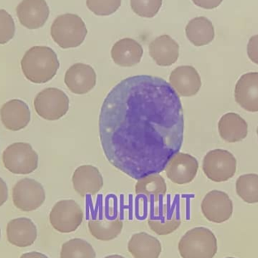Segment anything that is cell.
Here are the masks:
<instances>
[{
    "label": "cell",
    "mask_w": 258,
    "mask_h": 258,
    "mask_svg": "<svg viewBox=\"0 0 258 258\" xmlns=\"http://www.w3.org/2000/svg\"><path fill=\"white\" fill-rule=\"evenodd\" d=\"M180 96L163 79L128 77L106 97L99 133L109 162L135 180L159 174L183 144Z\"/></svg>",
    "instance_id": "obj_1"
},
{
    "label": "cell",
    "mask_w": 258,
    "mask_h": 258,
    "mask_svg": "<svg viewBox=\"0 0 258 258\" xmlns=\"http://www.w3.org/2000/svg\"><path fill=\"white\" fill-rule=\"evenodd\" d=\"M21 64L26 78L36 84L52 80L60 68L57 54L47 46L32 47L24 54Z\"/></svg>",
    "instance_id": "obj_2"
},
{
    "label": "cell",
    "mask_w": 258,
    "mask_h": 258,
    "mask_svg": "<svg viewBox=\"0 0 258 258\" xmlns=\"http://www.w3.org/2000/svg\"><path fill=\"white\" fill-rule=\"evenodd\" d=\"M182 258H213L218 242L213 232L206 227H195L186 232L178 244Z\"/></svg>",
    "instance_id": "obj_3"
},
{
    "label": "cell",
    "mask_w": 258,
    "mask_h": 258,
    "mask_svg": "<svg viewBox=\"0 0 258 258\" xmlns=\"http://www.w3.org/2000/svg\"><path fill=\"white\" fill-rule=\"evenodd\" d=\"M86 24L75 14H64L57 17L51 27L53 40L60 48H71L80 46L87 36Z\"/></svg>",
    "instance_id": "obj_4"
},
{
    "label": "cell",
    "mask_w": 258,
    "mask_h": 258,
    "mask_svg": "<svg viewBox=\"0 0 258 258\" xmlns=\"http://www.w3.org/2000/svg\"><path fill=\"white\" fill-rule=\"evenodd\" d=\"M3 161L6 169L13 174H28L38 168L39 156L30 144L18 142L5 150Z\"/></svg>",
    "instance_id": "obj_5"
},
{
    "label": "cell",
    "mask_w": 258,
    "mask_h": 258,
    "mask_svg": "<svg viewBox=\"0 0 258 258\" xmlns=\"http://www.w3.org/2000/svg\"><path fill=\"white\" fill-rule=\"evenodd\" d=\"M68 95L56 88H48L39 92L34 100L36 113L46 120L54 121L63 117L69 110Z\"/></svg>",
    "instance_id": "obj_6"
},
{
    "label": "cell",
    "mask_w": 258,
    "mask_h": 258,
    "mask_svg": "<svg viewBox=\"0 0 258 258\" xmlns=\"http://www.w3.org/2000/svg\"><path fill=\"white\" fill-rule=\"evenodd\" d=\"M203 168L205 174L212 181H227L236 173V159L227 150H211L203 159Z\"/></svg>",
    "instance_id": "obj_7"
},
{
    "label": "cell",
    "mask_w": 258,
    "mask_h": 258,
    "mask_svg": "<svg viewBox=\"0 0 258 258\" xmlns=\"http://www.w3.org/2000/svg\"><path fill=\"white\" fill-rule=\"evenodd\" d=\"M83 210L74 200L57 202L50 212V223L57 231L69 233L76 231L83 221Z\"/></svg>",
    "instance_id": "obj_8"
},
{
    "label": "cell",
    "mask_w": 258,
    "mask_h": 258,
    "mask_svg": "<svg viewBox=\"0 0 258 258\" xmlns=\"http://www.w3.org/2000/svg\"><path fill=\"white\" fill-rule=\"evenodd\" d=\"M14 205L23 212L39 209L45 200V192L41 183L33 179L19 180L12 190Z\"/></svg>",
    "instance_id": "obj_9"
},
{
    "label": "cell",
    "mask_w": 258,
    "mask_h": 258,
    "mask_svg": "<svg viewBox=\"0 0 258 258\" xmlns=\"http://www.w3.org/2000/svg\"><path fill=\"white\" fill-rule=\"evenodd\" d=\"M202 212L211 222L221 224L231 218L233 202L226 192L212 190L206 194L201 205Z\"/></svg>",
    "instance_id": "obj_10"
},
{
    "label": "cell",
    "mask_w": 258,
    "mask_h": 258,
    "mask_svg": "<svg viewBox=\"0 0 258 258\" xmlns=\"http://www.w3.org/2000/svg\"><path fill=\"white\" fill-rule=\"evenodd\" d=\"M166 175L173 183L179 185L190 183L199 169L197 159L187 153H177L165 167Z\"/></svg>",
    "instance_id": "obj_11"
},
{
    "label": "cell",
    "mask_w": 258,
    "mask_h": 258,
    "mask_svg": "<svg viewBox=\"0 0 258 258\" xmlns=\"http://www.w3.org/2000/svg\"><path fill=\"white\" fill-rule=\"evenodd\" d=\"M181 224L175 207L170 203H161L152 209L148 218L150 228L159 236H166L175 231Z\"/></svg>",
    "instance_id": "obj_12"
},
{
    "label": "cell",
    "mask_w": 258,
    "mask_h": 258,
    "mask_svg": "<svg viewBox=\"0 0 258 258\" xmlns=\"http://www.w3.org/2000/svg\"><path fill=\"white\" fill-rule=\"evenodd\" d=\"M16 12L20 23L30 30L43 27L50 13L45 0H23L17 6Z\"/></svg>",
    "instance_id": "obj_13"
},
{
    "label": "cell",
    "mask_w": 258,
    "mask_h": 258,
    "mask_svg": "<svg viewBox=\"0 0 258 258\" xmlns=\"http://www.w3.org/2000/svg\"><path fill=\"white\" fill-rule=\"evenodd\" d=\"M96 81L95 70L85 63H75L65 74V84L76 95H84L90 92L96 85Z\"/></svg>",
    "instance_id": "obj_14"
},
{
    "label": "cell",
    "mask_w": 258,
    "mask_h": 258,
    "mask_svg": "<svg viewBox=\"0 0 258 258\" xmlns=\"http://www.w3.org/2000/svg\"><path fill=\"white\" fill-rule=\"evenodd\" d=\"M170 85L177 95L191 97L197 95L202 86L201 77L192 66H180L171 72Z\"/></svg>",
    "instance_id": "obj_15"
},
{
    "label": "cell",
    "mask_w": 258,
    "mask_h": 258,
    "mask_svg": "<svg viewBox=\"0 0 258 258\" xmlns=\"http://www.w3.org/2000/svg\"><path fill=\"white\" fill-rule=\"evenodd\" d=\"M235 99L244 110L258 112V73L243 74L235 87Z\"/></svg>",
    "instance_id": "obj_16"
},
{
    "label": "cell",
    "mask_w": 258,
    "mask_h": 258,
    "mask_svg": "<svg viewBox=\"0 0 258 258\" xmlns=\"http://www.w3.org/2000/svg\"><path fill=\"white\" fill-rule=\"evenodd\" d=\"M74 189L84 197L95 195L104 186V179L98 168L92 165H82L74 171L72 178Z\"/></svg>",
    "instance_id": "obj_17"
},
{
    "label": "cell",
    "mask_w": 258,
    "mask_h": 258,
    "mask_svg": "<svg viewBox=\"0 0 258 258\" xmlns=\"http://www.w3.org/2000/svg\"><path fill=\"white\" fill-rule=\"evenodd\" d=\"M0 116L6 128L16 132L25 128L30 123V109L21 100H11L0 109Z\"/></svg>",
    "instance_id": "obj_18"
},
{
    "label": "cell",
    "mask_w": 258,
    "mask_h": 258,
    "mask_svg": "<svg viewBox=\"0 0 258 258\" xmlns=\"http://www.w3.org/2000/svg\"><path fill=\"white\" fill-rule=\"evenodd\" d=\"M178 43L168 35H162L156 38L149 45L150 57L156 64L168 67L174 64L179 57Z\"/></svg>",
    "instance_id": "obj_19"
},
{
    "label": "cell",
    "mask_w": 258,
    "mask_h": 258,
    "mask_svg": "<svg viewBox=\"0 0 258 258\" xmlns=\"http://www.w3.org/2000/svg\"><path fill=\"white\" fill-rule=\"evenodd\" d=\"M7 236L12 245L25 248L34 243L37 238V229L29 218H16L8 224Z\"/></svg>",
    "instance_id": "obj_20"
},
{
    "label": "cell",
    "mask_w": 258,
    "mask_h": 258,
    "mask_svg": "<svg viewBox=\"0 0 258 258\" xmlns=\"http://www.w3.org/2000/svg\"><path fill=\"white\" fill-rule=\"evenodd\" d=\"M144 49L139 42L131 38L116 42L111 49V57L116 64L129 68L138 64L142 58Z\"/></svg>",
    "instance_id": "obj_21"
},
{
    "label": "cell",
    "mask_w": 258,
    "mask_h": 258,
    "mask_svg": "<svg viewBox=\"0 0 258 258\" xmlns=\"http://www.w3.org/2000/svg\"><path fill=\"white\" fill-rule=\"evenodd\" d=\"M128 250L134 258H159L162 252V245L157 238L141 232L132 236Z\"/></svg>",
    "instance_id": "obj_22"
},
{
    "label": "cell",
    "mask_w": 258,
    "mask_h": 258,
    "mask_svg": "<svg viewBox=\"0 0 258 258\" xmlns=\"http://www.w3.org/2000/svg\"><path fill=\"white\" fill-rule=\"evenodd\" d=\"M218 131L227 142H239L248 135V124L237 113H226L218 122Z\"/></svg>",
    "instance_id": "obj_23"
},
{
    "label": "cell",
    "mask_w": 258,
    "mask_h": 258,
    "mask_svg": "<svg viewBox=\"0 0 258 258\" xmlns=\"http://www.w3.org/2000/svg\"><path fill=\"white\" fill-rule=\"evenodd\" d=\"M186 35L191 43L196 46H203L215 39V28L210 20L206 17H197L188 23Z\"/></svg>",
    "instance_id": "obj_24"
},
{
    "label": "cell",
    "mask_w": 258,
    "mask_h": 258,
    "mask_svg": "<svg viewBox=\"0 0 258 258\" xmlns=\"http://www.w3.org/2000/svg\"><path fill=\"white\" fill-rule=\"evenodd\" d=\"M135 192L137 195L146 196L153 202H158L166 194V183L160 174H150L138 180Z\"/></svg>",
    "instance_id": "obj_25"
},
{
    "label": "cell",
    "mask_w": 258,
    "mask_h": 258,
    "mask_svg": "<svg viewBox=\"0 0 258 258\" xmlns=\"http://www.w3.org/2000/svg\"><path fill=\"white\" fill-rule=\"evenodd\" d=\"M123 228V223L119 218L114 220H90L89 229L91 234L98 240L110 241L116 239Z\"/></svg>",
    "instance_id": "obj_26"
},
{
    "label": "cell",
    "mask_w": 258,
    "mask_h": 258,
    "mask_svg": "<svg viewBox=\"0 0 258 258\" xmlns=\"http://www.w3.org/2000/svg\"><path fill=\"white\" fill-rule=\"evenodd\" d=\"M92 245L84 239H72L62 245L60 258H95Z\"/></svg>",
    "instance_id": "obj_27"
},
{
    "label": "cell",
    "mask_w": 258,
    "mask_h": 258,
    "mask_svg": "<svg viewBox=\"0 0 258 258\" xmlns=\"http://www.w3.org/2000/svg\"><path fill=\"white\" fill-rule=\"evenodd\" d=\"M236 192L245 203H258V174L241 175L236 180Z\"/></svg>",
    "instance_id": "obj_28"
},
{
    "label": "cell",
    "mask_w": 258,
    "mask_h": 258,
    "mask_svg": "<svg viewBox=\"0 0 258 258\" xmlns=\"http://www.w3.org/2000/svg\"><path fill=\"white\" fill-rule=\"evenodd\" d=\"M162 0H131V7L135 14L142 18H152L162 7Z\"/></svg>",
    "instance_id": "obj_29"
},
{
    "label": "cell",
    "mask_w": 258,
    "mask_h": 258,
    "mask_svg": "<svg viewBox=\"0 0 258 258\" xmlns=\"http://www.w3.org/2000/svg\"><path fill=\"white\" fill-rule=\"evenodd\" d=\"M122 0H87L86 4L91 12L99 16H108L115 13L121 6Z\"/></svg>",
    "instance_id": "obj_30"
},
{
    "label": "cell",
    "mask_w": 258,
    "mask_h": 258,
    "mask_svg": "<svg viewBox=\"0 0 258 258\" xmlns=\"http://www.w3.org/2000/svg\"><path fill=\"white\" fill-rule=\"evenodd\" d=\"M15 24L10 14L0 9V44L9 42L15 36Z\"/></svg>",
    "instance_id": "obj_31"
},
{
    "label": "cell",
    "mask_w": 258,
    "mask_h": 258,
    "mask_svg": "<svg viewBox=\"0 0 258 258\" xmlns=\"http://www.w3.org/2000/svg\"><path fill=\"white\" fill-rule=\"evenodd\" d=\"M247 53L250 60L258 65V34L253 36L248 41Z\"/></svg>",
    "instance_id": "obj_32"
},
{
    "label": "cell",
    "mask_w": 258,
    "mask_h": 258,
    "mask_svg": "<svg viewBox=\"0 0 258 258\" xmlns=\"http://www.w3.org/2000/svg\"><path fill=\"white\" fill-rule=\"evenodd\" d=\"M196 6L206 9H213L218 7L223 0H192Z\"/></svg>",
    "instance_id": "obj_33"
},
{
    "label": "cell",
    "mask_w": 258,
    "mask_h": 258,
    "mask_svg": "<svg viewBox=\"0 0 258 258\" xmlns=\"http://www.w3.org/2000/svg\"><path fill=\"white\" fill-rule=\"evenodd\" d=\"M9 192L6 182L0 177V206H3L8 200Z\"/></svg>",
    "instance_id": "obj_34"
},
{
    "label": "cell",
    "mask_w": 258,
    "mask_h": 258,
    "mask_svg": "<svg viewBox=\"0 0 258 258\" xmlns=\"http://www.w3.org/2000/svg\"><path fill=\"white\" fill-rule=\"evenodd\" d=\"M21 258H48L45 254H42V253L39 252H35V251H33V252H29L26 253V254H23L21 256Z\"/></svg>",
    "instance_id": "obj_35"
},
{
    "label": "cell",
    "mask_w": 258,
    "mask_h": 258,
    "mask_svg": "<svg viewBox=\"0 0 258 258\" xmlns=\"http://www.w3.org/2000/svg\"><path fill=\"white\" fill-rule=\"evenodd\" d=\"M104 258H125L123 256L118 255V254H113V255L107 256Z\"/></svg>",
    "instance_id": "obj_36"
},
{
    "label": "cell",
    "mask_w": 258,
    "mask_h": 258,
    "mask_svg": "<svg viewBox=\"0 0 258 258\" xmlns=\"http://www.w3.org/2000/svg\"><path fill=\"white\" fill-rule=\"evenodd\" d=\"M0 237H1V230H0Z\"/></svg>",
    "instance_id": "obj_37"
},
{
    "label": "cell",
    "mask_w": 258,
    "mask_h": 258,
    "mask_svg": "<svg viewBox=\"0 0 258 258\" xmlns=\"http://www.w3.org/2000/svg\"><path fill=\"white\" fill-rule=\"evenodd\" d=\"M257 135H258V128L257 129Z\"/></svg>",
    "instance_id": "obj_38"
},
{
    "label": "cell",
    "mask_w": 258,
    "mask_h": 258,
    "mask_svg": "<svg viewBox=\"0 0 258 258\" xmlns=\"http://www.w3.org/2000/svg\"><path fill=\"white\" fill-rule=\"evenodd\" d=\"M227 258H235V257H227Z\"/></svg>",
    "instance_id": "obj_39"
}]
</instances>
